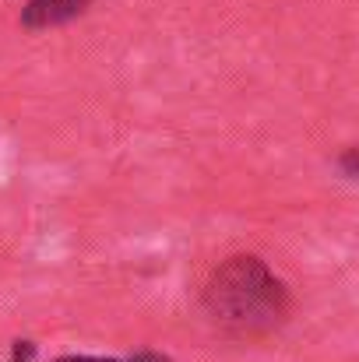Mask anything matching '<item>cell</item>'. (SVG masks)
I'll list each match as a JSON object with an SVG mask.
<instances>
[{"instance_id": "6da1fadb", "label": "cell", "mask_w": 359, "mask_h": 362, "mask_svg": "<svg viewBox=\"0 0 359 362\" xmlns=\"http://www.w3.org/2000/svg\"><path fill=\"white\" fill-rule=\"evenodd\" d=\"M292 310L285 281L253 253L222 260L205 281V313L229 338L257 341L275 334Z\"/></svg>"}, {"instance_id": "7a4b0ae2", "label": "cell", "mask_w": 359, "mask_h": 362, "mask_svg": "<svg viewBox=\"0 0 359 362\" xmlns=\"http://www.w3.org/2000/svg\"><path fill=\"white\" fill-rule=\"evenodd\" d=\"M92 0H28V7L21 11V25L25 28H57L67 25L71 18L85 14Z\"/></svg>"}, {"instance_id": "3957f363", "label": "cell", "mask_w": 359, "mask_h": 362, "mask_svg": "<svg viewBox=\"0 0 359 362\" xmlns=\"http://www.w3.org/2000/svg\"><path fill=\"white\" fill-rule=\"evenodd\" d=\"M32 356H35V345H32V341H14L11 362H32Z\"/></svg>"}, {"instance_id": "277c9868", "label": "cell", "mask_w": 359, "mask_h": 362, "mask_svg": "<svg viewBox=\"0 0 359 362\" xmlns=\"http://www.w3.org/2000/svg\"><path fill=\"white\" fill-rule=\"evenodd\" d=\"M123 362H173L169 356H159V352H137V356H130V359Z\"/></svg>"}, {"instance_id": "5b68a950", "label": "cell", "mask_w": 359, "mask_h": 362, "mask_svg": "<svg viewBox=\"0 0 359 362\" xmlns=\"http://www.w3.org/2000/svg\"><path fill=\"white\" fill-rule=\"evenodd\" d=\"M342 165H346V176L353 180V176H356V148H349V151H346V158H342Z\"/></svg>"}, {"instance_id": "8992f818", "label": "cell", "mask_w": 359, "mask_h": 362, "mask_svg": "<svg viewBox=\"0 0 359 362\" xmlns=\"http://www.w3.org/2000/svg\"><path fill=\"white\" fill-rule=\"evenodd\" d=\"M53 362H117V359H96V356H60Z\"/></svg>"}]
</instances>
